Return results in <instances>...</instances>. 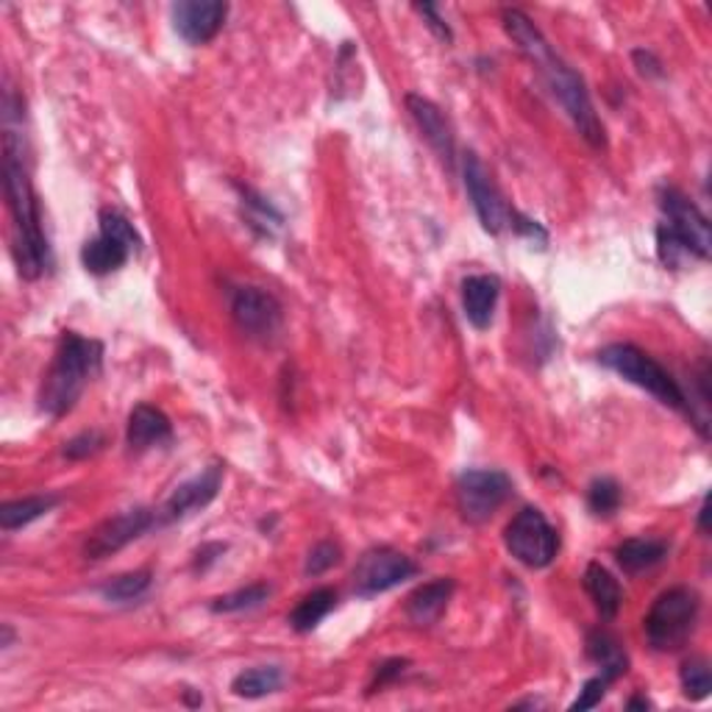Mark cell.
<instances>
[{"label":"cell","mask_w":712,"mask_h":712,"mask_svg":"<svg viewBox=\"0 0 712 712\" xmlns=\"http://www.w3.org/2000/svg\"><path fill=\"white\" fill-rule=\"evenodd\" d=\"M501 20H504L507 34H510L512 42L521 48V54L537 67V73L543 76L546 87L552 89V96L557 98L559 107L565 109L570 123L576 125V131H579L593 148L599 151L604 148L607 145L604 123H601L599 114H596L593 101H590V92L588 87H585L582 76L554 54L548 40L541 34V29H537V25H534L521 9H507V12L501 14Z\"/></svg>","instance_id":"cell-1"},{"label":"cell","mask_w":712,"mask_h":712,"mask_svg":"<svg viewBox=\"0 0 712 712\" xmlns=\"http://www.w3.org/2000/svg\"><path fill=\"white\" fill-rule=\"evenodd\" d=\"M3 192H7L9 214H12V254L23 279L34 281L45 276L54 265L51 245L42 232L40 201H36L31 173L25 165L23 134L7 129L3 134Z\"/></svg>","instance_id":"cell-2"},{"label":"cell","mask_w":712,"mask_h":712,"mask_svg":"<svg viewBox=\"0 0 712 712\" xmlns=\"http://www.w3.org/2000/svg\"><path fill=\"white\" fill-rule=\"evenodd\" d=\"M103 345L76 332H65L56 345L54 363L40 387V410L48 418H62L76 407L84 387L101 370Z\"/></svg>","instance_id":"cell-3"},{"label":"cell","mask_w":712,"mask_h":712,"mask_svg":"<svg viewBox=\"0 0 712 712\" xmlns=\"http://www.w3.org/2000/svg\"><path fill=\"white\" fill-rule=\"evenodd\" d=\"M599 363L604 368H610L612 374H618L621 379H626L630 385L641 387L648 396H654L659 404L671 407V410L685 412L688 415V396L679 387V381L674 379L663 365L654 359L652 354L641 351L632 343H612L607 348L599 351Z\"/></svg>","instance_id":"cell-4"},{"label":"cell","mask_w":712,"mask_h":712,"mask_svg":"<svg viewBox=\"0 0 712 712\" xmlns=\"http://www.w3.org/2000/svg\"><path fill=\"white\" fill-rule=\"evenodd\" d=\"M701 601L690 588L665 590L646 615V637L654 652H679L699 621Z\"/></svg>","instance_id":"cell-5"},{"label":"cell","mask_w":712,"mask_h":712,"mask_svg":"<svg viewBox=\"0 0 712 712\" xmlns=\"http://www.w3.org/2000/svg\"><path fill=\"white\" fill-rule=\"evenodd\" d=\"M507 552L526 568H548L557 559L559 552V534L557 529L548 523V518L534 507L518 512L504 529Z\"/></svg>","instance_id":"cell-6"},{"label":"cell","mask_w":712,"mask_h":712,"mask_svg":"<svg viewBox=\"0 0 712 712\" xmlns=\"http://www.w3.org/2000/svg\"><path fill=\"white\" fill-rule=\"evenodd\" d=\"M659 209H663L665 214V223H659V226L688 251V256L693 254L699 256V259H710V220L701 214V209L696 207L688 196L674 190V187H665V190L659 192Z\"/></svg>","instance_id":"cell-7"},{"label":"cell","mask_w":712,"mask_h":712,"mask_svg":"<svg viewBox=\"0 0 712 712\" xmlns=\"http://www.w3.org/2000/svg\"><path fill=\"white\" fill-rule=\"evenodd\" d=\"M512 493L510 476L501 470L476 468L465 470L457 479V507L459 515L468 523H485L501 510Z\"/></svg>","instance_id":"cell-8"},{"label":"cell","mask_w":712,"mask_h":712,"mask_svg":"<svg viewBox=\"0 0 712 712\" xmlns=\"http://www.w3.org/2000/svg\"><path fill=\"white\" fill-rule=\"evenodd\" d=\"M418 574V565L407 554L396 552L390 546L370 548L359 557L354 568V593L370 599V596L387 593L401 582Z\"/></svg>","instance_id":"cell-9"},{"label":"cell","mask_w":712,"mask_h":712,"mask_svg":"<svg viewBox=\"0 0 712 712\" xmlns=\"http://www.w3.org/2000/svg\"><path fill=\"white\" fill-rule=\"evenodd\" d=\"M463 178L470 203L476 209V218H479L481 229L487 234H501L507 226H512V212L515 209H510V203L504 201L501 190L496 187L490 170L481 165V159L476 154H465Z\"/></svg>","instance_id":"cell-10"},{"label":"cell","mask_w":712,"mask_h":712,"mask_svg":"<svg viewBox=\"0 0 712 712\" xmlns=\"http://www.w3.org/2000/svg\"><path fill=\"white\" fill-rule=\"evenodd\" d=\"M232 318L243 334L251 340H274L279 334L285 312L274 292L262 290V287H237L232 292Z\"/></svg>","instance_id":"cell-11"},{"label":"cell","mask_w":712,"mask_h":712,"mask_svg":"<svg viewBox=\"0 0 712 712\" xmlns=\"http://www.w3.org/2000/svg\"><path fill=\"white\" fill-rule=\"evenodd\" d=\"M159 526L154 510H145V507H134V510H125L120 515L109 518L101 526L92 529V534L84 543V557L87 559H107L112 554H118L120 548H125L129 543H134L137 537H143L148 529Z\"/></svg>","instance_id":"cell-12"},{"label":"cell","mask_w":712,"mask_h":712,"mask_svg":"<svg viewBox=\"0 0 712 712\" xmlns=\"http://www.w3.org/2000/svg\"><path fill=\"white\" fill-rule=\"evenodd\" d=\"M223 476H226L223 465L214 463V465H209V468H203L198 476L187 479L185 485H178L176 490L170 493V499H167L165 504L156 510V521H159V526H165V523L185 521L187 515H192V512H201L203 507L212 504L220 493Z\"/></svg>","instance_id":"cell-13"},{"label":"cell","mask_w":712,"mask_h":712,"mask_svg":"<svg viewBox=\"0 0 712 712\" xmlns=\"http://www.w3.org/2000/svg\"><path fill=\"white\" fill-rule=\"evenodd\" d=\"M170 14L173 29L187 45H207L226 23L229 7L220 0H181Z\"/></svg>","instance_id":"cell-14"},{"label":"cell","mask_w":712,"mask_h":712,"mask_svg":"<svg viewBox=\"0 0 712 712\" xmlns=\"http://www.w3.org/2000/svg\"><path fill=\"white\" fill-rule=\"evenodd\" d=\"M407 109H410L412 120H415L418 129H421L423 140H426L434 154L440 156L445 170L454 173V165H457V140H454L452 120L445 118V112L437 103L423 96H407Z\"/></svg>","instance_id":"cell-15"},{"label":"cell","mask_w":712,"mask_h":712,"mask_svg":"<svg viewBox=\"0 0 712 712\" xmlns=\"http://www.w3.org/2000/svg\"><path fill=\"white\" fill-rule=\"evenodd\" d=\"M173 440V423L162 410L140 404L131 410L129 426H125V443L134 454H143L154 445H165Z\"/></svg>","instance_id":"cell-16"},{"label":"cell","mask_w":712,"mask_h":712,"mask_svg":"<svg viewBox=\"0 0 712 712\" xmlns=\"http://www.w3.org/2000/svg\"><path fill=\"white\" fill-rule=\"evenodd\" d=\"M499 296H501L499 276L481 274V276H468V279L463 281V309L470 326L479 329V332L490 329Z\"/></svg>","instance_id":"cell-17"},{"label":"cell","mask_w":712,"mask_h":712,"mask_svg":"<svg viewBox=\"0 0 712 712\" xmlns=\"http://www.w3.org/2000/svg\"><path fill=\"white\" fill-rule=\"evenodd\" d=\"M454 579H434V582L421 585L415 593L407 599V618H410L415 626H432L443 618L445 607L454 596Z\"/></svg>","instance_id":"cell-18"},{"label":"cell","mask_w":712,"mask_h":712,"mask_svg":"<svg viewBox=\"0 0 712 712\" xmlns=\"http://www.w3.org/2000/svg\"><path fill=\"white\" fill-rule=\"evenodd\" d=\"M131 254H134V248H129L125 243L109 237V234H98L96 240L84 243L81 265L92 276H109L114 270H120L131 259Z\"/></svg>","instance_id":"cell-19"},{"label":"cell","mask_w":712,"mask_h":712,"mask_svg":"<svg viewBox=\"0 0 712 712\" xmlns=\"http://www.w3.org/2000/svg\"><path fill=\"white\" fill-rule=\"evenodd\" d=\"M585 590H588L590 601H593L596 610H599V615L604 618V621H612V618L621 612L623 590L615 576L601 563L588 565V570H585Z\"/></svg>","instance_id":"cell-20"},{"label":"cell","mask_w":712,"mask_h":712,"mask_svg":"<svg viewBox=\"0 0 712 712\" xmlns=\"http://www.w3.org/2000/svg\"><path fill=\"white\" fill-rule=\"evenodd\" d=\"M668 557V543L657 541V537H630L615 548V559L623 568V574H643V570L654 568Z\"/></svg>","instance_id":"cell-21"},{"label":"cell","mask_w":712,"mask_h":712,"mask_svg":"<svg viewBox=\"0 0 712 712\" xmlns=\"http://www.w3.org/2000/svg\"><path fill=\"white\" fill-rule=\"evenodd\" d=\"M588 657L599 665L601 677H607L610 682H615V679H621L623 674L630 671V657H626V652H623L621 641L607 630L590 632Z\"/></svg>","instance_id":"cell-22"},{"label":"cell","mask_w":712,"mask_h":712,"mask_svg":"<svg viewBox=\"0 0 712 712\" xmlns=\"http://www.w3.org/2000/svg\"><path fill=\"white\" fill-rule=\"evenodd\" d=\"M285 685V671L279 665H256L248 671L237 674L232 682V693L237 699H265V696L276 693Z\"/></svg>","instance_id":"cell-23"},{"label":"cell","mask_w":712,"mask_h":712,"mask_svg":"<svg viewBox=\"0 0 712 712\" xmlns=\"http://www.w3.org/2000/svg\"><path fill=\"white\" fill-rule=\"evenodd\" d=\"M334 607H337V593H334L332 588L312 590V593L303 596L296 610L290 612V626L296 632H301V635H307V632L315 630L318 623H321Z\"/></svg>","instance_id":"cell-24"},{"label":"cell","mask_w":712,"mask_h":712,"mask_svg":"<svg viewBox=\"0 0 712 712\" xmlns=\"http://www.w3.org/2000/svg\"><path fill=\"white\" fill-rule=\"evenodd\" d=\"M56 504H59L56 496H25V499L7 501V504L0 507V526H3V532L23 529L29 523H34L36 518L48 515Z\"/></svg>","instance_id":"cell-25"},{"label":"cell","mask_w":712,"mask_h":712,"mask_svg":"<svg viewBox=\"0 0 712 712\" xmlns=\"http://www.w3.org/2000/svg\"><path fill=\"white\" fill-rule=\"evenodd\" d=\"M151 588V570H131V574L114 576L101 588V596L109 601V604H129V601H137L148 593Z\"/></svg>","instance_id":"cell-26"},{"label":"cell","mask_w":712,"mask_h":712,"mask_svg":"<svg viewBox=\"0 0 712 712\" xmlns=\"http://www.w3.org/2000/svg\"><path fill=\"white\" fill-rule=\"evenodd\" d=\"M267 596H270V585H265V582L248 585V588L234 590V593H226V596H220V599H214L212 612H218V615H229V612L254 610V607L265 604Z\"/></svg>","instance_id":"cell-27"},{"label":"cell","mask_w":712,"mask_h":712,"mask_svg":"<svg viewBox=\"0 0 712 712\" xmlns=\"http://www.w3.org/2000/svg\"><path fill=\"white\" fill-rule=\"evenodd\" d=\"M679 682H682V693L690 701H704L712 690V674L704 657H690L679 671Z\"/></svg>","instance_id":"cell-28"},{"label":"cell","mask_w":712,"mask_h":712,"mask_svg":"<svg viewBox=\"0 0 712 712\" xmlns=\"http://www.w3.org/2000/svg\"><path fill=\"white\" fill-rule=\"evenodd\" d=\"M621 501H623V493H621V485H618L615 479L601 476V479H596L593 485L588 487V507L593 515L610 518L612 512H618Z\"/></svg>","instance_id":"cell-29"},{"label":"cell","mask_w":712,"mask_h":712,"mask_svg":"<svg viewBox=\"0 0 712 712\" xmlns=\"http://www.w3.org/2000/svg\"><path fill=\"white\" fill-rule=\"evenodd\" d=\"M98 220H101V234H109V237L120 240V243H125L129 248H134V254H137L143 240H140L137 229H134V223H131L125 214H120L118 209H101Z\"/></svg>","instance_id":"cell-30"},{"label":"cell","mask_w":712,"mask_h":712,"mask_svg":"<svg viewBox=\"0 0 712 712\" xmlns=\"http://www.w3.org/2000/svg\"><path fill=\"white\" fill-rule=\"evenodd\" d=\"M340 554H343V552H340L337 543H332V541L318 543V546L312 548V552H309L307 563H303V574H307V576L326 574L329 568H334V565L340 563Z\"/></svg>","instance_id":"cell-31"},{"label":"cell","mask_w":712,"mask_h":712,"mask_svg":"<svg viewBox=\"0 0 712 712\" xmlns=\"http://www.w3.org/2000/svg\"><path fill=\"white\" fill-rule=\"evenodd\" d=\"M237 190H240V196H243L245 207H248L251 212H254V220H259L262 226H265V232H267V226H270V223H274V226H281V220H285V218H281V214L265 201V198L256 196V192L248 190V187H237Z\"/></svg>","instance_id":"cell-32"},{"label":"cell","mask_w":712,"mask_h":712,"mask_svg":"<svg viewBox=\"0 0 712 712\" xmlns=\"http://www.w3.org/2000/svg\"><path fill=\"white\" fill-rule=\"evenodd\" d=\"M103 443H107V440H103V434L84 432V434H78V437L67 440L65 457L67 459H87V457H92V454L101 452Z\"/></svg>","instance_id":"cell-33"},{"label":"cell","mask_w":712,"mask_h":712,"mask_svg":"<svg viewBox=\"0 0 712 712\" xmlns=\"http://www.w3.org/2000/svg\"><path fill=\"white\" fill-rule=\"evenodd\" d=\"M610 685H612L610 679L601 677V674L599 677L588 679V682L582 685V690H579V696H576L574 704H570V710H590V707H596L601 699H604V693Z\"/></svg>","instance_id":"cell-34"},{"label":"cell","mask_w":712,"mask_h":712,"mask_svg":"<svg viewBox=\"0 0 712 712\" xmlns=\"http://www.w3.org/2000/svg\"><path fill=\"white\" fill-rule=\"evenodd\" d=\"M512 229H515L521 237H526L532 245L537 243V248H546L548 234H546V229L537 223V220H529V218H523L521 212H512Z\"/></svg>","instance_id":"cell-35"},{"label":"cell","mask_w":712,"mask_h":712,"mask_svg":"<svg viewBox=\"0 0 712 712\" xmlns=\"http://www.w3.org/2000/svg\"><path fill=\"white\" fill-rule=\"evenodd\" d=\"M407 665H410V659H401V657L387 659V663H381V668H379V671H376L374 685H370V693H376V690L385 688L387 682H392V679H396V677H401V674L407 671Z\"/></svg>","instance_id":"cell-36"},{"label":"cell","mask_w":712,"mask_h":712,"mask_svg":"<svg viewBox=\"0 0 712 712\" xmlns=\"http://www.w3.org/2000/svg\"><path fill=\"white\" fill-rule=\"evenodd\" d=\"M415 12H421L423 18L429 20L426 25L434 31V34L440 36V40H443V42H452V36H454L452 29H448V25L443 23V18H440V14H437V7H432V3H423V7H421V3H418Z\"/></svg>","instance_id":"cell-37"},{"label":"cell","mask_w":712,"mask_h":712,"mask_svg":"<svg viewBox=\"0 0 712 712\" xmlns=\"http://www.w3.org/2000/svg\"><path fill=\"white\" fill-rule=\"evenodd\" d=\"M635 62H637V67H641L643 76H663V70H659V62L654 59L648 51H635Z\"/></svg>","instance_id":"cell-38"},{"label":"cell","mask_w":712,"mask_h":712,"mask_svg":"<svg viewBox=\"0 0 712 712\" xmlns=\"http://www.w3.org/2000/svg\"><path fill=\"white\" fill-rule=\"evenodd\" d=\"M652 707V701L643 699V696H635V699L630 701V710H648Z\"/></svg>","instance_id":"cell-39"},{"label":"cell","mask_w":712,"mask_h":712,"mask_svg":"<svg viewBox=\"0 0 712 712\" xmlns=\"http://www.w3.org/2000/svg\"><path fill=\"white\" fill-rule=\"evenodd\" d=\"M707 515H710V510H707V501L701 504V512H699V529L701 532H707Z\"/></svg>","instance_id":"cell-40"},{"label":"cell","mask_w":712,"mask_h":712,"mask_svg":"<svg viewBox=\"0 0 712 712\" xmlns=\"http://www.w3.org/2000/svg\"><path fill=\"white\" fill-rule=\"evenodd\" d=\"M9 643H12V630H9V626H3V648H7Z\"/></svg>","instance_id":"cell-41"}]
</instances>
